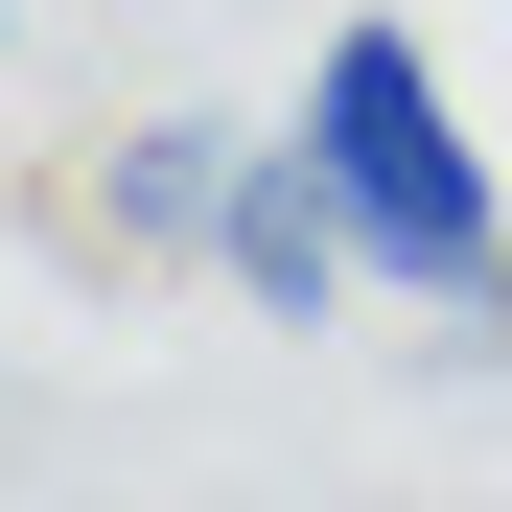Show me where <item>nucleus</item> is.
I'll return each mask as SVG.
<instances>
[{
    "instance_id": "obj_1",
    "label": "nucleus",
    "mask_w": 512,
    "mask_h": 512,
    "mask_svg": "<svg viewBox=\"0 0 512 512\" xmlns=\"http://www.w3.org/2000/svg\"><path fill=\"white\" fill-rule=\"evenodd\" d=\"M280 140L326 163V210H350V256H373L396 303H443V326L512 350V210H489V140H466V94H443L419 24H326Z\"/></svg>"
},
{
    "instance_id": "obj_2",
    "label": "nucleus",
    "mask_w": 512,
    "mask_h": 512,
    "mask_svg": "<svg viewBox=\"0 0 512 512\" xmlns=\"http://www.w3.org/2000/svg\"><path fill=\"white\" fill-rule=\"evenodd\" d=\"M210 280H233L256 326H326V303L373 280V256H350V210H326V163H303V140H256V163H233V210H210Z\"/></svg>"
},
{
    "instance_id": "obj_3",
    "label": "nucleus",
    "mask_w": 512,
    "mask_h": 512,
    "mask_svg": "<svg viewBox=\"0 0 512 512\" xmlns=\"http://www.w3.org/2000/svg\"><path fill=\"white\" fill-rule=\"evenodd\" d=\"M233 163H256L233 117H140V140H117V256H210V210H233Z\"/></svg>"
}]
</instances>
